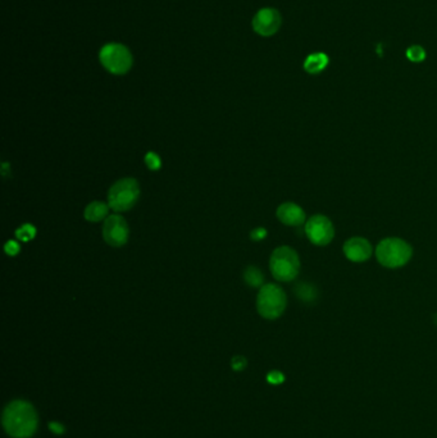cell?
Listing matches in <instances>:
<instances>
[{"mask_svg":"<svg viewBox=\"0 0 437 438\" xmlns=\"http://www.w3.org/2000/svg\"><path fill=\"white\" fill-rule=\"evenodd\" d=\"M3 426L13 438H30L38 429V414L30 402L12 401L3 414Z\"/></svg>","mask_w":437,"mask_h":438,"instance_id":"obj_1","label":"cell"},{"mask_svg":"<svg viewBox=\"0 0 437 438\" xmlns=\"http://www.w3.org/2000/svg\"><path fill=\"white\" fill-rule=\"evenodd\" d=\"M376 259L385 268L404 267L413 257V249L405 240L388 237L381 240L376 246Z\"/></svg>","mask_w":437,"mask_h":438,"instance_id":"obj_2","label":"cell"},{"mask_svg":"<svg viewBox=\"0 0 437 438\" xmlns=\"http://www.w3.org/2000/svg\"><path fill=\"white\" fill-rule=\"evenodd\" d=\"M288 307V296L285 291L276 283L263 285L257 296V310L264 319L279 318Z\"/></svg>","mask_w":437,"mask_h":438,"instance_id":"obj_3","label":"cell"},{"mask_svg":"<svg viewBox=\"0 0 437 438\" xmlns=\"http://www.w3.org/2000/svg\"><path fill=\"white\" fill-rule=\"evenodd\" d=\"M269 269L276 281H294L298 277L300 270L298 253L290 246H279L277 249L273 250L269 259Z\"/></svg>","mask_w":437,"mask_h":438,"instance_id":"obj_4","label":"cell"},{"mask_svg":"<svg viewBox=\"0 0 437 438\" xmlns=\"http://www.w3.org/2000/svg\"><path fill=\"white\" fill-rule=\"evenodd\" d=\"M140 198L139 182L135 179H121L112 185L108 192L110 209L122 213L132 209Z\"/></svg>","mask_w":437,"mask_h":438,"instance_id":"obj_5","label":"cell"},{"mask_svg":"<svg viewBox=\"0 0 437 438\" xmlns=\"http://www.w3.org/2000/svg\"><path fill=\"white\" fill-rule=\"evenodd\" d=\"M99 60L105 70L116 76L126 75L134 64V57L129 48L118 42L104 45L100 49Z\"/></svg>","mask_w":437,"mask_h":438,"instance_id":"obj_6","label":"cell"},{"mask_svg":"<svg viewBox=\"0 0 437 438\" xmlns=\"http://www.w3.org/2000/svg\"><path fill=\"white\" fill-rule=\"evenodd\" d=\"M305 235L317 246H326L335 237L334 223L323 214H316L305 222Z\"/></svg>","mask_w":437,"mask_h":438,"instance_id":"obj_7","label":"cell"},{"mask_svg":"<svg viewBox=\"0 0 437 438\" xmlns=\"http://www.w3.org/2000/svg\"><path fill=\"white\" fill-rule=\"evenodd\" d=\"M101 235L110 246L121 248L129 241V224L119 214H113L104 220Z\"/></svg>","mask_w":437,"mask_h":438,"instance_id":"obj_8","label":"cell"},{"mask_svg":"<svg viewBox=\"0 0 437 438\" xmlns=\"http://www.w3.org/2000/svg\"><path fill=\"white\" fill-rule=\"evenodd\" d=\"M282 23L281 14L275 8H262L257 12L253 18V30L260 36H272L275 35Z\"/></svg>","mask_w":437,"mask_h":438,"instance_id":"obj_9","label":"cell"},{"mask_svg":"<svg viewBox=\"0 0 437 438\" xmlns=\"http://www.w3.org/2000/svg\"><path fill=\"white\" fill-rule=\"evenodd\" d=\"M342 250L345 257L353 263L367 261L373 254V248L371 242L364 237H351L347 240Z\"/></svg>","mask_w":437,"mask_h":438,"instance_id":"obj_10","label":"cell"},{"mask_svg":"<svg viewBox=\"0 0 437 438\" xmlns=\"http://www.w3.org/2000/svg\"><path fill=\"white\" fill-rule=\"evenodd\" d=\"M276 216L281 223L291 227H299L307 222L305 211L295 203L281 204L277 208Z\"/></svg>","mask_w":437,"mask_h":438,"instance_id":"obj_11","label":"cell"},{"mask_svg":"<svg viewBox=\"0 0 437 438\" xmlns=\"http://www.w3.org/2000/svg\"><path fill=\"white\" fill-rule=\"evenodd\" d=\"M110 205L103 203V201H92L89 205L85 208L84 211V217L91 223H98L101 220H105L108 218V213H110Z\"/></svg>","mask_w":437,"mask_h":438,"instance_id":"obj_12","label":"cell"},{"mask_svg":"<svg viewBox=\"0 0 437 438\" xmlns=\"http://www.w3.org/2000/svg\"><path fill=\"white\" fill-rule=\"evenodd\" d=\"M328 66V57L325 53H313L304 62V70L310 75H318L326 70Z\"/></svg>","mask_w":437,"mask_h":438,"instance_id":"obj_13","label":"cell"},{"mask_svg":"<svg viewBox=\"0 0 437 438\" xmlns=\"http://www.w3.org/2000/svg\"><path fill=\"white\" fill-rule=\"evenodd\" d=\"M244 281H245V283H248L250 287H259L263 285L264 276L260 269L251 266L244 270Z\"/></svg>","mask_w":437,"mask_h":438,"instance_id":"obj_14","label":"cell"},{"mask_svg":"<svg viewBox=\"0 0 437 438\" xmlns=\"http://www.w3.org/2000/svg\"><path fill=\"white\" fill-rule=\"evenodd\" d=\"M35 236H36V229L30 223L21 226L20 229L16 231V237L22 242H29L31 240L35 239Z\"/></svg>","mask_w":437,"mask_h":438,"instance_id":"obj_15","label":"cell"},{"mask_svg":"<svg viewBox=\"0 0 437 438\" xmlns=\"http://www.w3.org/2000/svg\"><path fill=\"white\" fill-rule=\"evenodd\" d=\"M407 57L410 62H423L426 60V50L419 45H412L410 48H408Z\"/></svg>","mask_w":437,"mask_h":438,"instance_id":"obj_16","label":"cell"},{"mask_svg":"<svg viewBox=\"0 0 437 438\" xmlns=\"http://www.w3.org/2000/svg\"><path fill=\"white\" fill-rule=\"evenodd\" d=\"M145 164L150 170H158L162 167V160L157 153L149 151L145 155Z\"/></svg>","mask_w":437,"mask_h":438,"instance_id":"obj_17","label":"cell"},{"mask_svg":"<svg viewBox=\"0 0 437 438\" xmlns=\"http://www.w3.org/2000/svg\"><path fill=\"white\" fill-rule=\"evenodd\" d=\"M314 291L312 289V286H309V285H299L298 287H297V295H298L299 298L301 300H314Z\"/></svg>","mask_w":437,"mask_h":438,"instance_id":"obj_18","label":"cell"},{"mask_svg":"<svg viewBox=\"0 0 437 438\" xmlns=\"http://www.w3.org/2000/svg\"><path fill=\"white\" fill-rule=\"evenodd\" d=\"M4 250H5V253H7L8 255H10V257H14V255H17V254L20 253V244H18L17 241H14V240H10V241L5 244Z\"/></svg>","mask_w":437,"mask_h":438,"instance_id":"obj_19","label":"cell"},{"mask_svg":"<svg viewBox=\"0 0 437 438\" xmlns=\"http://www.w3.org/2000/svg\"><path fill=\"white\" fill-rule=\"evenodd\" d=\"M267 381L271 385H281L285 381V376L278 370H273L267 376Z\"/></svg>","mask_w":437,"mask_h":438,"instance_id":"obj_20","label":"cell"},{"mask_svg":"<svg viewBox=\"0 0 437 438\" xmlns=\"http://www.w3.org/2000/svg\"><path fill=\"white\" fill-rule=\"evenodd\" d=\"M250 237L253 241H262V240L267 237V231L263 227H258V229H254L250 232Z\"/></svg>","mask_w":437,"mask_h":438,"instance_id":"obj_21","label":"cell"},{"mask_svg":"<svg viewBox=\"0 0 437 438\" xmlns=\"http://www.w3.org/2000/svg\"><path fill=\"white\" fill-rule=\"evenodd\" d=\"M247 359L244 357H235L232 359V369L234 370H242L244 368H247Z\"/></svg>","mask_w":437,"mask_h":438,"instance_id":"obj_22","label":"cell"},{"mask_svg":"<svg viewBox=\"0 0 437 438\" xmlns=\"http://www.w3.org/2000/svg\"><path fill=\"white\" fill-rule=\"evenodd\" d=\"M49 428L51 432H54V433H57V435H62V433L64 432V427H63L60 423H57V422L49 423Z\"/></svg>","mask_w":437,"mask_h":438,"instance_id":"obj_23","label":"cell"}]
</instances>
